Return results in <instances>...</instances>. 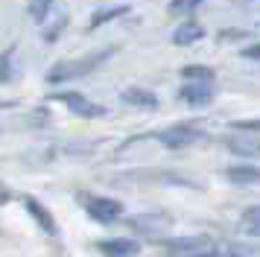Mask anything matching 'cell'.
I'll return each mask as SVG.
<instances>
[{
  "label": "cell",
  "mask_w": 260,
  "mask_h": 257,
  "mask_svg": "<svg viewBox=\"0 0 260 257\" xmlns=\"http://www.w3.org/2000/svg\"><path fill=\"white\" fill-rule=\"evenodd\" d=\"M64 26H68V12H64V9H53L47 15V21L41 23V35H44V41H47V44H53Z\"/></svg>",
  "instance_id": "cell-9"
},
{
  "label": "cell",
  "mask_w": 260,
  "mask_h": 257,
  "mask_svg": "<svg viewBox=\"0 0 260 257\" xmlns=\"http://www.w3.org/2000/svg\"><path fill=\"white\" fill-rule=\"evenodd\" d=\"M53 100L64 103V105L73 111V114H79V117H103V114H106V108H103V105H96V103H91V100H85L82 93L61 91V93H53Z\"/></svg>",
  "instance_id": "cell-4"
},
{
  "label": "cell",
  "mask_w": 260,
  "mask_h": 257,
  "mask_svg": "<svg viewBox=\"0 0 260 257\" xmlns=\"http://www.w3.org/2000/svg\"><path fill=\"white\" fill-rule=\"evenodd\" d=\"M178 97L190 105H208L213 100V88H211V82H187L178 91Z\"/></svg>",
  "instance_id": "cell-7"
},
{
  "label": "cell",
  "mask_w": 260,
  "mask_h": 257,
  "mask_svg": "<svg viewBox=\"0 0 260 257\" xmlns=\"http://www.w3.org/2000/svg\"><path fill=\"white\" fill-rule=\"evenodd\" d=\"M225 175L234 184H260V170L257 167H228Z\"/></svg>",
  "instance_id": "cell-13"
},
{
  "label": "cell",
  "mask_w": 260,
  "mask_h": 257,
  "mask_svg": "<svg viewBox=\"0 0 260 257\" xmlns=\"http://www.w3.org/2000/svg\"><path fill=\"white\" fill-rule=\"evenodd\" d=\"M79 202H82V208L88 210V216H94L96 222H114L123 216V205L114 202V199H106V196H88V193H79Z\"/></svg>",
  "instance_id": "cell-2"
},
{
  "label": "cell",
  "mask_w": 260,
  "mask_h": 257,
  "mask_svg": "<svg viewBox=\"0 0 260 257\" xmlns=\"http://www.w3.org/2000/svg\"><path fill=\"white\" fill-rule=\"evenodd\" d=\"M167 248H170L173 254H184V251H187V257L213 251V245H211L208 237H178V240H167Z\"/></svg>",
  "instance_id": "cell-5"
},
{
  "label": "cell",
  "mask_w": 260,
  "mask_h": 257,
  "mask_svg": "<svg viewBox=\"0 0 260 257\" xmlns=\"http://www.w3.org/2000/svg\"><path fill=\"white\" fill-rule=\"evenodd\" d=\"M155 138H158V143H164L167 149H181V146L196 143V140L202 138V132L199 128H193V126H173V128L158 132Z\"/></svg>",
  "instance_id": "cell-3"
},
{
  "label": "cell",
  "mask_w": 260,
  "mask_h": 257,
  "mask_svg": "<svg viewBox=\"0 0 260 257\" xmlns=\"http://www.w3.org/2000/svg\"><path fill=\"white\" fill-rule=\"evenodd\" d=\"M3 202H9V190L0 184V205H3Z\"/></svg>",
  "instance_id": "cell-23"
},
{
  "label": "cell",
  "mask_w": 260,
  "mask_h": 257,
  "mask_svg": "<svg viewBox=\"0 0 260 257\" xmlns=\"http://www.w3.org/2000/svg\"><path fill=\"white\" fill-rule=\"evenodd\" d=\"M100 251H103L106 257H138L141 245L135 243V240L117 237V240H103V243H100Z\"/></svg>",
  "instance_id": "cell-8"
},
{
  "label": "cell",
  "mask_w": 260,
  "mask_h": 257,
  "mask_svg": "<svg viewBox=\"0 0 260 257\" xmlns=\"http://www.w3.org/2000/svg\"><path fill=\"white\" fill-rule=\"evenodd\" d=\"M228 146L240 155H260V140L251 135V138H228Z\"/></svg>",
  "instance_id": "cell-15"
},
{
  "label": "cell",
  "mask_w": 260,
  "mask_h": 257,
  "mask_svg": "<svg viewBox=\"0 0 260 257\" xmlns=\"http://www.w3.org/2000/svg\"><path fill=\"white\" fill-rule=\"evenodd\" d=\"M213 73L211 68H202V65H187V68H181V79L187 82H213Z\"/></svg>",
  "instance_id": "cell-16"
},
{
  "label": "cell",
  "mask_w": 260,
  "mask_h": 257,
  "mask_svg": "<svg viewBox=\"0 0 260 257\" xmlns=\"http://www.w3.org/2000/svg\"><path fill=\"white\" fill-rule=\"evenodd\" d=\"M234 128L237 132H251V135H257L260 132V120H237Z\"/></svg>",
  "instance_id": "cell-21"
},
{
  "label": "cell",
  "mask_w": 260,
  "mask_h": 257,
  "mask_svg": "<svg viewBox=\"0 0 260 257\" xmlns=\"http://www.w3.org/2000/svg\"><path fill=\"white\" fill-rule=\"evenodd\" d=\"M196 257H219L216 251H205V254H196Z\"/></svg>",
  "instance_id": "cell-24"
},
{
  "label": "cell",
  "mask_w": 260,
  "mask_h": 257,
  "mask_svg": "<svg viewBox=\"0 0 260 257\" xmlns=\"http://www.w3.org/2000/svg\"><path fill=\"white\" fill-rule=\"evenodd\" d=\"M170 216L164 213H138V216H129V228L141 234H161L164 228H170Z\"/></svg>",
  "instance_id": "cell-6"
},
{
  "label": "cell",
  "mask_w": 260,
  "mask_h": 257,
  "mask_svg": "<svg viewBox=\"0 0 260 257\" xmlns=\"http://www.w3.org/2000/svg\"><path fill=\"white\" fill-rule=\"evenodd\" d=\"M114 50H96L91 56H82V58H73V61H61L47 73V82L59 85V82H71V79H79V76H88L96 65H103L106 58H111Z\"/></svg>",
  "instance_id": "cell-1"
},
{
  "label": "cell",
  "mask_w": 260,
  "mask_h": 257,
  "mask_svg": "<svg viewBox=\"0 0 260 257\" xmlns=\"http://www.w3.org/2000/svg\"><path fill=\"white\" fill-rule=\"evenodd\" d=\"M202 35H205V29H202L196 21H184L181 26H176V33H173V44H178V47H187V44H196Z\"/></svg>",
  "instance_id": "cell-12"
},
{
  "label": "cell",
  "mask_w": 260,
  "mask_h": 257,
  "mask_svg": "<svg viewBox=\"0 0 260 257\" xmlns=\"http://www.w3.org/2000/svg\"><path fill=\"white\" fill-rule=\"evenodd\" d=\"M243 56L246 58H260V47H248V50H243Z\"/></svg>",
  "instance_id": "cell-22"
},
{
  "label": "cell",
  "mask_w": 260,
  "mask_h": 257,
  "mask_svg": "<svg viewBox=\"0 0 260 257\" xmlns=\"http://www.w3.org/2000/svg\"><path fill=\"white\" fill-rule=\"evenodd\" d=\"M243 225H246V231H251V234H257L260 237V208H251L243 216Z\"/></svg>",
  "instance_id": "cell-20"
},
{
  "label": "cell",
  "mask_w": 260,
  "mask_h": 257,
  "mask_svg": "<svg viewBox=\"0 0 260 257\" xmlns=\"http://www.w3.org/2000/svg\"><path fill=\"white\" fill-rule=\"evenodd\" d=\"M53 9H56V0H29V18L36 23H44Z\"/></svg>",
  "instance_id": "cell-17"
},
{
  "label": "cell",
  "mask_w": 260,
  "mask_h": 257,
  "mask_svg": "<svg viewBox=\"0 0 260 257\" xmlns=\"http://www.w3.org/2000/svg\"><path fill=\"white\" fill-rule=\"evenodd\" d=\"M24 208L29 210L32 216H36V222H38V225H41L47 234H56V219L50 216V210L44 208V205H41L36 196H24Z\"/></svg>",
  "instance_id": "cell-10"
},
{
  "label": "cell",
  "mask_w": 260,
  "mask_h": 257,
  "mask_svg": "<svg viewBox=\"0 0 260 257\" xmlns=\"http://www.w3.org/2000/svg\"><path fill=\"white\" fill-rule=\"evenodd\" d=\"M234 257H237V254H234Z\"/></svg>",
  "instance_id": "cell-25"
},
{
  "label": "cell",
  "mask_w": 260,
  "mask_h": 257,
  "mask_svg": "<svg viewBox=\"0 0 260 257\" xmlns=\"http://www.w3.org/2000/svg\"><path fill=\"white\" fill-rule=\"evenodd\" d=\"M205 0H173L170 3V15H190L193 9H199Z\"/></svg>",
  "instance_id": "cell-19"
},
{
  "label": "cell",
  "mask_w": 260,
  "mask_h": 257,
  "mask_svg": "<svg viewBox=\"0 0 260 257\" xmlns=\"http://www.w3.org/2000/svg\"><path fill=\"white\" fill-rule=\"evenodd\" d=\"M15 47H9V50H3L0 53V82H9L15 76Z\"/></svg>",
  "instance_id": "cell-18"
},
{
  "label": "cell",
  "mask_w": 260,
  "mask_h": 257,
  "mask_svg": "<svg viewBox=\"0 0 260 257\" xmlns=\"http://www.w3.org/2000/svg\"><path fill=\"white\" fill-rule=\"evenodd\" d=\"M120 15H129V6L126 3H120V6H108V9H100L91 18V23H88V29H96V26H103V23H108L111 18H120Z\"/></svg>",
  "instance_id": "cell-14"
},
{
  "label": "cell",
  "mask_w": 260,
  "mask_h": 257,
  "mask_svg": "<svg viewBox=\"0 0 260 257\" xmlns=\"http://www.w3.org/2000/svg\"><path fill=\"white\" fill-rule=\"evenodd\" d=\"M120 97L126 105H135V108H158V97L146 88H126Z\"/></svg>",
  "instance_id": "cell-11"
}]
</instances>
